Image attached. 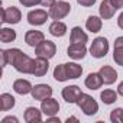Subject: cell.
Segmentation results:
<instances>
[{
  "label": "cell",
  "instance_id": "cell-6",
  "mask_svg": "<svg viewBox=\"0 0 123 123\" xmlns=\"http://www.w3.org/2000/svg\"><path fill=\"white\" fill-rule=\"evenodd\" d=\"M48 18H49V13L46 10H42V9H35V10H31L28 13V22L32 26L43 25L48 20Z\"/></svg>",
  "mask_w": 123,
  "mask_h": 123
},
{
  "label": "cell",
  "instance_id": "cell-18",
  "mask_svg": "<svg viewBox=\"0 0 123 123\" xmlns=\"http://www.w3.org/2000/svg\"><path fill=\"white\" fill-rule=\"evenodd\" d=\"M113 59L117 65L123 67V36L116 38L114 41V51H113Z\"/></svg>",
  "mask_w": 123,
  "mask_h": 123
},
{
  "label": "cell",
  "instance_id": "cell-34",
  "mask_svg": "<svg viewBox=\"0 0 123 123\" xmlns=\"http://www.w3.org/2000/svg\"><path fill=\"white\" fill-rule=\"evenodd\" d=\"M117 25H119V28H122L123 29V12L119 15V18H117Z\"/></svg>",
  "mask_w": 123,
  "mask_h": 123
},
{
  "label": "cell",
  "instance_id": "cell-2",
  "mask_svg": "<svg viewBox=\"0 0 123 123\" xmlns=\"http://www.w3.org/2000/svg\"><path fill=\"white\" fill-rule=\"evenodd\" d=\"M77 104H78V107L83 110V113H84L86 116H94V114L98 111V104H97V101H96L91 96H88V94H86V93H81V96H80Z\"/></svg>",
  "mask_w": 123,
  "mask_h": 123
},
{
  "label": "cell",
  "instance_id": "cell-33",
  "mask_svg": "<svg viewBox=\"0 0 123 123\" xmlns=\"http://www.w3.org/2000/svg\"><path fill=\"white\" fill-rule=\"evenodd\" d=\"M111 3L114 5L116 9H122L123 7V0H111Z\"/></svg>",
  "mask_w": 123,
  "mask_h": 123
},
{
  "label": "cell",
  "instance_id": "cell-11",
  "mask_svg": "<svg viewBox=\"0 0 123 123\" xmlns=\"http://www.w3.org/2000/svg\"><path fill=\"white\" fill-rule=\"evenodd\" d=\"M45 41V35L41 32V31H28L26 33H25V42L29 45V46H32V48H36L41 42H43Z\"/></svg>",
  "mask_w": 123,
  "mask_h": 123
},
{
  "label": "cell",
  "instance_id": "cell-22",
  "mask_svg": "<svg viewBox=\"0 0 123 123\" xmlns=\"http://www.w3.org/2000/svg\"><path fill=\"white\" fill-rule=\"evenodd\" d=\"M15 107V97L9 93H3L0 96V110L2 111H7L10 109Z\"/></svg>",
  "mask_w": 123,
  "mask_h": 123
},
{
  "label": "cell",
  "instance_id": "cell-20",
  "mask_svg": "<svg viewBox=\"0 0 123 123\" xmlns=\"http://www.w3.org/2000/svg\"><path fill=\"white\" fill-rule=\"evenodd\" d=\"M25 122L28 123H35V122H42V110L39 111L36 107H28L23 114Z\"/></svg>",
  "mask_w": 123,
  "mask_h": 123
},
{
  "label": "cell",
  "instance_id": "cell-24",
  "mask_svg": "<svg viewBox=\"0 0 123 123\" xmlns=\"http://www.w3.org/2000/svg\"><path fill=\"white\" fill-rule=\"evenodd\" d=\"M65 67H67V73H68L70 78L75 80V78L81 77V74H83V67L81 65H78L75 62H68V64H65Z\"/></svg>",
  "mask_w": 123,
  "mask_h": 123
},
{
  "label": "cell",
  "instance_id": "cell-10",
  "mask_svg": "<svg viewBox=\"0 0 123 123\" xmlns=\"http://www.w3.org/2000/svg\"><path fill=\"white\" fill-rule=\"evenodd\" d=\"M62 98L67 101V103H77L80 96H81V90L78 86H68V87H64L62 88Z\"/></svg>",
  "mask_w": 123,
  "mask_h": 123
},
{
  "label": "cell",
  "instance_id": "cell-7",
  "mask_svg": "<svg viewBox=\"0 0 123 123\" xmlns=\"http://www.w3.org/2000/svg\"><path fill=\"white\" fill-rule=\"evenodd\" d=\"M20 19H22V13H20V10L18 7L10 6V7L3 9V18H2V22L3 23L15 25V23H19Z\"/></svg>",
  "mask_w": 123,
  "mask_h": 123
},
{
  "label": "cell",
  "instance_id": "cell-31",
  "mask_svg": "<svg viewBox=\"0 0 123 123\" xmlns=\"http://www.w3.org/2000/svg\"><path fill=\"white\" fill-rule=\"evenodd\" d=\"M54 3H55V0H41V5L45 7H51Z\"/></svg>",
  "mask_w": 123,
  "mask_h": 123
},
{
  "label": "cell",
  "instance_id": "cell-15",
  "mask_svg": "<svg viewBox=\"0 0 123 123\" xmlns=\"http://www.w3.org/2000/svg\"><path fill=\"white\" fill-rule=\"evenodd\" d=\"M86 87L88 90H98L103 84V78L100 75V73H90L87 77H86V81H84Z\"/></svg>",
  "mask_w": 123,
  "mask_h": 123
},
{
  "label": "cell",
  "instance_id": "cell-30",
  "mask_svg": "<svg viewBox=\"0 0 123 123\" xmlns=\"http://www.w3.org/2000/svg\"><path fill=\"white\" fill-rule=\"evenodd\" d=\"M77 3L84 6V7H90V6H93L96 3V0H77Z\"/></svg>",
  "mask_w": 123,
  "mask_h": 123
},
{
  "label": "cell",
  "instance_id": "cell-23",
  "mask_svg": "<svg viewBox=\"0 0 123 123\" xmlns=\"http://www.w3.org/2000/svg\"><path fill=\"white\" fill-rule=\"evenodd\" d=\"M101 19L97 16H88V19L86 20V28L87 31H90L91 33H97L101 31Z\"/></svg>",
  "mask_w": 123,
  "mask_h": 123
},
{
  "label": "cell",
  "instance_id": "cell-36",
  "mask_svg": "<svg viewBox=\"0 0 123 123\" xmlns=\"http://www.w3.org/2000/svg\"><path fill=\"white\" fill-rule=\"evenodd\" d=\"M117 94L123 97V81H122V83L119 84V87H117Z\"/></svg>",
  "mask_w": 123,
  "mask_h": 123
},
{
  "label": "cell",
  "instance_id": "cell-27",
  "mask_svg": "<svg viewBox=\"0 0 123 123\" xmlns=\"http://www.w3.org/2000/svg\"><path fill=\"white\" fill-rule=\"evenodd\" d=\"M100 98H101V101H103L104 104H113V103L117 100V93H116L114 90H110V88H107V90L101 91V94H100Z\"/></svg>",
  "mask_w": 123,
  "mask_h": 123
},
{
  "label": "cell",
  "instance_id": "cell-8",
  "mask_svg": "<svg viewBox=\"0 0 123 123\" xmlns=\"http://www.w3.org/2000/svg\"><path fill=\"white\" fill-rule=\"evenodd\" d=\"M31 94H32L33 100L42 101V100H45V98H48V97L52 96V88L48 84H36L32 88V93Z\"/></svg>",
  "mask_w": 123,
  "mask_h": 123
},
{
  "label": "cell",
  "instance_id": "cell-14",
  "mask_svg": "<svg viewBox=\"0 0 123 123\" xmlns=\"http://www.w3.org/2000/svg\"><path fill=\"white\" fill-rule=\"evenodd\" d=\"M116 10H117V9H116L114 5L111 3V0H103L101 5H100V7H98L100 16H101V19H104V20L111 19V18L114 16Z\"/></svg>",
  "mask_w": 123,
  "mask_h": 123
},
{
  "label": "cell",
  "instance_id": "cell-1",
  "mask_svg": "<svg viewBox=\"0 0 123 123\" xmlns=\"http://www.w3.org/2000/svg\"><path fill=\"white\" fill-rule=\"evenodd\" d=\"M2 67L5 68L7 64L13 65V68L22 74H33L35 68V59L28 56L25 52H22L19 48H12V49H2Z\"/></svg>",
  "mask_w": 123,
  "mask_h": 123
},
{
  "label": "cell",
  "instance_id": "cell-16",
  "mask_svg": "<svg viewBox=\"0 0 123 123\" xmlns=\"http://www.w3.org/2000/svg\"><path fill=\"white\" fill-rule=\"evenodd\" d=\"M49 70V62H48V59L46 58H41L38 56L35 59V68H33V74L35 77H43Z\"/></svg>",
  "mask_w": 123,
  "mask_h": 123
},
{
  "label": "cell",
  "instance_id": "cell-5",
  "mask_svg": "<svg viewBox=\"0 0 123 123\" xmlns=\"http://www.w3.org/2000/svg\"><path fill=\"white\" fill-rule=\"evenodd\" d=\"M35 54H36V56L49 59V58H52V56L56 54V45H55L52 41L45 39L43 42H41V43L35 48Z\"/></svg>",
  "mask_w": 123,
  "mask_h": 123
},
{
  "label": "cell",
  "instance_id": "cell-37",
  "mask_svg": "<svg viewBox=\"0 0 123 123\" xmlns=\"http://www.w3.org/2000/svg\"><path fill=\"white\" fill-rule=\"evenodd\" d=\"M67 122H68V123H70V122H78V119H77V117H68Z\"/></svg>",
  "mask_w": 123,
  "mask_h": 123
},
{
  "label": "cell",
  "instance_id": "cell-21",
  "mask_svg": "<svg viewBox=\"0 0 123 123\" xmlns=\"http://www.w3.org/2000/svg\"><path fill=\"white\" fill-rule=\"evenodd\" d=\"M49 33L52 36H64L67 33V25L61 20H54L51 25H49Z\"/></svg>",
  "mask_w": 123,
  "mask_h": 123
},
{
  "label": "cell",
  "instance_id": "cell-13",
  "mask_svg": "<svg viewBox=\"0 0 123 123\" xmlns=\"http://www.w3.org/2000/svg\"><path fill=\"white\" fill-rule=\"evenodd\" d=\"M98 73H100V75H101V78H103V83L107 84V86L116 83V80H117V73H116V70H114L113 67H110V65H103Z\"/></svg>",
  "mask_w": 123,
  "mask_h": 123
},
{
  "label": "cell",
  "instance_id": "cell-32",
  "mask_svg": "<svg viewBox=\"0 0 123 123\" xmlns=\"http://www.w3.org/2000/svg\"><path fill=\"white\" fill-rule=\"evenodd\" d=\"M2 122H3V123H7V122H13V123H18L19 120H18V117H13V116H7V117H5Z\"/></svg>",
  "mask_w": 123,
  "mask_h": 123
},
{
  "label": "cell",
  "instance_id": "cell-28",
  "mask_svg": "<svg viewBox=\"0 0 123 123\" xmlns=\"http://www.w3.org/2000/svg\"><path fill=\"white\" fill-rule=\"evenodd\" d=\"M110 120L113 123H123V109L117 107L114 110H111L110 113Z\"/></svg>",
  "mask_w": 123,
  "mask_h": 123
},
{
  "label": "cell",
  "instance_id": "cell-3",
  "mask_svg": "<svg viewBox=\"0 0 123 123\" xmlns=\"http://www.w3.org/2000/svg\"><path fill=\"white\" fill-rule=\"evenodd\" d=\"M71 12V5L67 2H55L51 7H49V18H52L54 20H59V19H64L68 13Z\"/></svg>",
  "mask_w": 123,
  "mask_h": 123
},
{
  "label": "cell",
  "instance_id": "cell-17",
  "mask_svg": "<svg viewBox=\"0 0 123 123\" xmlns=\"http://www.w3.org/2000/svg\"><path fill=\"white\" fill-rule=\"evenodd\" d=\"M32 84L28 81V80H23V78H19V80H16L15 83H13V90L18 93V94H20V96H25V94H29V93H32Z\"/></svg>",
  "mask_w": 123,
  "mask_h": 123
},
{
  "label": "cell",
  "instance_id": "cell-35",
  "mask_svg": "<svg viewBox=\"0 0 123 123\" xmlns=\"http://www.w3.org/2000/svg\"><path fill=\"white\" fill-rule=\"evenodd\" d=\"M46 122H56V123H59L61 120H59V117H55V116H49V117L46 119Z\"/></svg>",
  "mask_w": 123,
  "mask_h": 123
},
{
  "label": "cell",
  "instance_id": "cell-26",
  "mask_svg": "<svg viewBox=\"0 0 123 123\" xmlns=\"http://www.w3.org/2000/svg\"><path fill=\"white\" fill-rule=\"evenodd\" d=\"M16 39V32L10 28H3L0 31V41L3 43H9V42H13Z\"/></svg>",
  "mask_w": 123,
  "mask_h": 123
},
{
  "label": "cell",
  "instance_id": "cell-4",
  "mask_svg": "<svg viewBox=\"0 0 123 123\" xmlns=\"http://www.w3.org/2000/svg\"><path fill=\"white\" fill-rule=\"evenodd\" d=\"M107 52H109V41L104 36H98L91 42L90 54L94 58H103L107 55Z\"/></svg>",
  "mask_w": 123,
  "mask_h": 123
},
{
  "label": "cell",
  "instance_id": "cell-25",
  "mask_svg": "<svg viewBox=\"0 0 123 123\" xmlns=\"http://www.w3.org/2000/svg\"><path fill=\"white\" fill-rule=\"evenodd\" d=\"M54 78H55L56 81H61V83L70 80L65 64H61V65H56V67H55V70H54Z\"/></svg>",
  "mask_w": 123,
  "mask_h": 123
},
{
  "label": "cell",
  "instance_id": "cell-29",
  "mask_svg": "<svg viewBox=\"0 0 123 123\" xmlns=\"http://www.w3.org/2000/svg\"><path fill=\"white\" fill-rule=\"evenodd\" d=\"M19 2L25 7H33V6H36V5L41 3V0H19Z\"/></svg>",
  "mask_w": 123,
  "mask_h": 123
},
{
  "label": "cell",
  "instance_id": "cell-19",
  "mask_svg": "<svg viewBox=\"0 0 123 123\" xmlns=\"http://www.w3.org/2000/svg\"><path fill=\"white\" fill-rule=\"evenodd\" d=\"M70 41H71V43H86L88 41V36L80 26H75L71 29Z\"/></svg>",
  "mask_w": 123,
  "mask_h": 123
},
{
  "label": "cell",
  "instance_id": "cell-9",
  "mask_svg": "<svg viewBox=\"0 0 123 123\" xmlns=\"http://www.w3.org/2000/svg\"><path fill=\"white\" fill-rule=\"evenodd\" d=\"M41 110H42V113L46 114L48 117H49V116H55V114L59 111V104H58V101H56L55 98L48 97V98H45V100L41 101Z\"/></svg>",
  "mask_w": 123,
  "mask_h": 123
},
{
  "label": "cell",
  "instance_id": "cell-12",
  "mask_svg": "<svg viewBox=\"0 0 123 123\" xmlns=\"http://www.w3.org/2000/svg\"><path fill=\"white\" fill-rule=\"evenodd\" d=\"M87 54L86 43H71L67 49V55L73 59H83Z\"/></svg>",
  "mask_w": 123,
  "mask_h": 123
}]
</instances>
